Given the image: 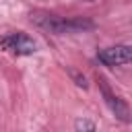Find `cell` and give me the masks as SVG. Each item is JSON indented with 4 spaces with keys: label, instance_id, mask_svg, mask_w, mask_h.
Returning <instances> with one entry per match:
<instances>
[{
    "label": "cell",
    "instance_id": "6",
    "mask_svg": "<svg viewBox=\"0 0 132 132\" xmlns=\"http://www.w3.org/2000/svg\"><path fill=\"white\" fill-rule=\"evenodd\" d=\"M80 2H97V0H80Z\"/></svg>",
    "mask_w": 132,
    "mask_h": 132
},
{
    "label": "cell",
    "instance_id": "1",
    "mask_svg": "<svg viewBox=\"0 0 132 132\" xmlns=\"http://www.w3.org/2000/svg\"><path fill=\"white\" fill-rule=\"evenodd\" d=\"M31 23L37 27L56 33V35H66V33H82L89 29H95V23L82 16H58L50 12H31Z\"/></svg>",
    "mask_w": 132,
    "mask_h": 132
},
{
    "label": "cell",
    "instance_id": "4",
    "mask_svg": "<svg viewBox=\"0 0 132 132\" xmlns=\"http://www.w3.org/2000/svg\"><path fill=\"white\" fill-rule=\"evenodd\" d=\"M99 85H101V91H103V97H105V103L109 105V109L116 113V118H120L122 122H130V109H128V105H126V101L122 99V97H118V95H113L109 89H107V85H105V80L103 78H99Z\"/></svg>",
    "mask_w": 132,
    "mask_h": 132
},
{
    "label": "cell",
    "instance_id": "3",
    "mask_svg": "<svg viewBox=\"0 0 132 132\" xmlns=\"http://www.w3.org/2000/svg\"><path fill=\"white\" fill-rule=\"evenodd\" d=\"M132 58V50L130 45L122 43V45H113V47H105L97 54V60L105 66H122V64H128Z\"/></svg>",
    "mask_w": 132,
    "mask_h": 132
},
{
    "label": "cell",
    "instance_id": "2",
    "mask_svg": "<svg viewBox=\"0 0 132 132\" xmlns=\"http://www.w3.org/2000/svg\"><path fill=\"white\" fill-rule=\"evenodd\" d=\"M0 45L2 50L14 54V56H31L35 54L37 50V43L33 37H29L27 33L23 31H12V33H6L2 39H0Z\"/></svg>",
    "mask_w": 132,
    "mask_h": 132
},
{
    "label": "cell",
    "instance_id": "5",
    "mask_svg": "<svg viewBox=\"0 0 132 132\" xmlns=\"http://www.w3.org/2000/svg\"><path fill=\"white\" fill-rule=\"evenodd\" d=\"M74 128H76V130H95V124L89 122V120H76Z\"/></svg>",
    "mask_w": 132,
    "mask_h": 132
}]
</instances>
